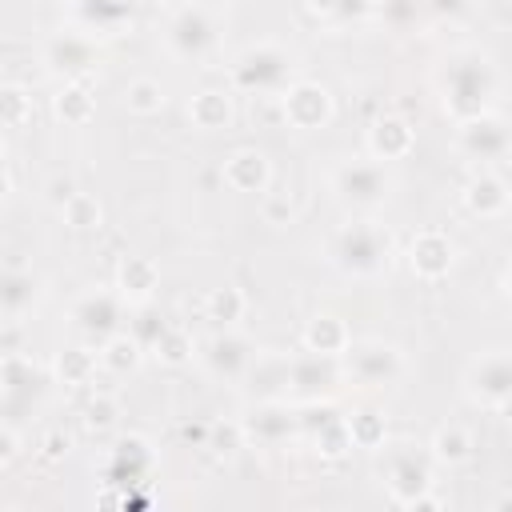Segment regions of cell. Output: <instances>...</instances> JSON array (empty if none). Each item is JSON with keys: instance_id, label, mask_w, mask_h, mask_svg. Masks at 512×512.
<instances>
[{"instance_id": "1", "label": "cell", "mask_w": 512, "mask_h": 512, "mask_svg": "<svg viewBox=\"0 0 512 512\" xmlns=\"http://www.w3.org/2000/svg\"><path fill=\"white\" fill-rule=\"evenodd\" d=\"M440 96H444V112L456 124L492 112V104L500 96V72L492 64V56H484L476 48L448 56L444 72H440Z\"/></svg>"}, {"instance_id": "2", "label": "cell", "mask_w": 512, "mask_h": 512, "mask_svg": "<svg viewBox=\"0 0 512 512\" xmlns=\"http://www.w3.org/2000/svg\"><path fill=\"white\" fill-rule=\"evenodd\" d=\"M392 256H396V240L376 220H352L328 240V264L352 280H372L388 272Z\"/></svg>"}, {"instance_id": "3", "label": "cell", "mask_w": 512, "mask_h": 512, "mask_svg": "<svg viewBox=\"0 0 512 512\" xmlns=\"http://www.w3.org/2000/svg\"><path fill=\"white\" fill-rule=\"evenodd\" d=\"M228 76H232V88L252 92V96H280V92L296 80V76H292V56H288L280 44H272V40L248 44V48L232 60Z\"/></svg>"}, {"instance_id": "4", "label": "cell", "mask_w": 512, "mask_h": 512, "mask_svg": "<svg viewBox=\"0 0 512 512\" xmlns=\"http://www.w3.org/2000/svg\"><path fill=\"white\" fill-rule=\"evenodd\" d=\"M332 192L344 208H356V212H372L388 200L392 192V172L384 160L376 156H360V160H344L336 172H332Z\"/></svg>"}, {"instance_id": "5", "label": "cell", "mask_w": 512, "mask_h": 512, "mask_svg": "<svg viewBox=\"0 0 512 512\" xmlns=\"http://www.w3.org/2000/svg\"><path fill=\"white\" fill-rule=\"evenodd\" d=\"M340 368L364 388H388L404 376V352L384 340H352L340 356Z\"/></svg>"}, {"instance_id": "6", "label": "cell", "mask_w": 512, "mask_h": 512, "mask_svg": "<svg viewBox=\"0 0 512 512\" xmlns=\"http://www.w3.org/2000/svg\"><path fill=\"white\" fill-rule=\"evenodd\" d=\"M464 396L480 408L504 412L512 400V356L504 348L480 352L468 368H464Z\"/></svg>"}, {"instance_id": "7", "label": "cell", "mask_w": 512, "mask_h": 512, "mask_svg": "<svg viewBox=\"0 0 512 512\" xmlns=\"http://www.w3.org/2000/svg\"><path fill=\"white\" fill-rule=\"evenodd\" d=\"M164 44L176 60L200 64L216 48V20L200 4H180L164 24Z\"/></svg>"}, {"instance_id": "8", "label": "cell", "mask_w": 512, "mask_h": 512, "mask_svg": "<svg viewBox=\"0 0 512 512\" xmlns=\"http://www.w3.org/2000/svg\"><path fill=\"white\" fill-rule=\"evenodd\" d=\"M344 380L340 356H320V352H296L288 356V400L292 404H308V400H324L328 392H336Z\"/></svg>"}, {"instance_id": "9", "label": "cell", "mask_w": 512, "mask_h": 512, "mask_svg": "<svg viewBox=\"0 0 512 512\" xmlns=\"http://www.w3.org/2000/svg\"><path fill=\"white\" fill-rule=\"evenodd\" d=\"M72 328H76L88 344L108 340L112 332L124 328V296L112 292V288H92V292H84V296L72 304Z\"/></svg>"}, {"instance_id": "10", "label": "cell", "mask_w": 512, "mask_h": 512, "mask_svg": "<svg viewBox=\"0 0 512 512\" xmlns=\"http://www.w3.org/2000/svg\"><path fill=\"white\" fill-rule=\"evenodd\" d=\"M44 68L60 80H84L96 68V40L80 28H64L44 44Z\"/></svg>"}, {"instance_id": "11", "label": "cell", "mask_w": 512, "mask_h": 512, "mask_svg": "<svg viewBox=\"0 0 512 512\" xmlns=\"http://www.w3.org/2000/svg\"><path fill=\"white\" fill-rule=\"evenodd\" d=\"M280 112L292 128L300 132H312V128H324L332 120V92L316 80H292L284 92H280Z\"/></svg>"}, {"instance_id": "12", "label": "cell", "mask_w": 512, "mask_h": 512, "mask_svg": "<svg viewBox=\"0 0 512 512\" xmlns=\"http://www.w3.org/2000/svg\"><path fill=\"white\" fill-rule=\"evenodd\" d=\"M240 428H244V440H256L264 448L288 444L296 436V404H288V400H256L248 408V416L240 420Z\"/></svg>"}, {"instance_id": "13", "label": "cell", "mask_w": 512, "mask_h": 512, "mask_svg": "<svg viewBox=\"0 0 512 512\" xmlns=\"http://www.w3.org/2000/svg\"><path fill=\"white\" fill-rule=\"evenodd\" d=\"M252 356H256L252 340H244V336H240V332H232V328H220V332H216L212 340H204V348H200L204 368H208L216 380H228V384L244 380V372H248Z\"/></svg>"}, {"instance_id": "14", "label": "cell", "mask_w": 512, "mask_h": 512, "mask_svg": "<svg viewBox=\"0 0 512 512\" xmlns=\"http://www.w3.org/2000/svg\"><path fill=\"white\" fill-rule=\"evenodd\" d=\"M384 484H388V496H392L400 508H408L416 496L428 492L432 468H428V460H424L420 452H412V448H392V452H388V464H384Z\"/></svg>"}, {"instance_id": "15", "label": "cell", "mask_w": 512, "mask_h": 512, "mask_svg": "<svg viewBox=\"0 0 512 512\" xmlns=\"http://www.w3.org/2000/svg\"><path fill=\"white\" fill-rule=\"evenodd\" d=\"M456 148L468 156V160H500L508 152V124L504 116L496 112H484V116H472V120H460L456 128Z\"/></svg>"}, {"instance_id": "16", "label": "cell", "mask_w": 512, "mask_h": 512, "mask_svg": "<svg viewBox=\"0 0 512 512\" xmlns=\"http://www.w3.org/2000/svg\"><path fill=\"white\" fill-rule=\"evenodd\" d=\"M452 264H456V248H452V240L440 228H424V232L412 236V244H408V268L420 280L436 284V280H444L452 272Z\"/></svg>"}, {"instance_id": "17", "label": "cell", "mask_w": 512, "mask_h": 512, "mask_svg": "<svg viewBox=\"0 0 512 512\" xmlns=\"http://www.w3.org/2000/svg\"><path fill=\"white\" fill-rule=\"evenodd\" d=\"M72 28L96 36H116L124 24H132L136 0H72Z\"/></svg>"}, {"instance_id": "18", "label": "cell", "mask_w": 512, "mask_h": 512, "mask_svg": "<svg viewBox=\"0 0 512 512\" xmlns=\"http://www.w3.org/2000/svg\"><path fill=\"white\" fill-rule=\"evenodd\" d=\"M220 176H224V184L232 188V192H268V184H272V164H268V156L260 152V148H236L228 160H224V168H220Z\"/></svg>"}, {"instance_id": "19", "label": "cell", "mask_w": 512, "mask_h": 512, "mask_svg": "<svg viewBox=\"0 0 512 512\" xmlns=\"http://www.w3.org/2000/svg\"><path fill=\"white\" fill-rule=\"evenodd\" d=\"M412 144H416V132H412V124L404 120V116H396V112H388V116H376L372 120V128H368V156H376V160H404L408 152H412Z\"/></svg>"}, {"instance_id": "20", "label": "cell", "mask_w": 512, "mask_h": 512, "mask_svg": "<svg viewBox=\"0 0 512 512\" xmlns=\"http://www.w3.org/2000/svg\"><path fill=\"white\" fill-rule=\"evenodd\" d=\"M464 208L480 220H500L508 212V184L496 172H476L464 184Z\"/></svg>"}, {"instance_id": "21", "label": "cell", "mask_w": 512, "mask_h": 512, "mask_svg": "<svg viewBox=\"0 0 512 512\" xmlns=\"http://www.w3.org/2000/svg\"><path fill=\"white\" fill-rule=\"evenodd\" d=\"M160 288V268L148 256H124L116 268V292L124 304H148Z\"/></svg>"}, {"instance_id": "22", "label": "cell", "mask_w": 512, "mask_h": 512, "mask_svg": "<svg viewBox=\"0 0 512 512\" xmlns=\"http://www.w3.org/2000/svg\"><path fill=\"white\" fill-rule=\"evenodd\" d=\"M244 380L252 384L256 400H288V356H272V352H256Z\"/></svg>"}, {"instance_id": "23", "label": "cell", "mask_w": 512, "mask_h": 512, "mask_svg": "<svg viewBox=\"0 0 512 512\" xmlns=\"http://www.w3.org/2000/svg\"><path fill=\"white\" fill-rule=\"evenodd\" d=\"M348 344H352V332H348V324H344L336 312H316V316L304 324V348H308V352L344 356Z\"/></svg>"}, {"instance_id": "24", "label": "cell", "mask_w": 512, "mask_h": 512, "mask_svg": "<svg viewBox=\"0 0 512 512\" xmlns=\"http://www.w3.org/2000/svg\"><path fill=\"white\" fill-rule=\"evenodd\" d=\"M40 300V280L24 268H0V316H24Z\"/></svg>"}, {"instance_id": "25", "label": "cell", "mask_w": 512, "mask_h": 512, "mask_svg": "<svg viewBox=\"0 0 512 512\" xmlns=\"http://www.w3.org/2000/svg\"><path fill=\"white\" fill-rule=\"evenodd\" d=\"M52 116H56L60 124H68V128L88 124V120L96 116V96H92V88H88L84 80H64V84L56 88V96H52Z\"/></svg>"}, {"instance_id": "26", "label": "cell", "mask_w": 512, "mask_h": 512, "mask_svg": "<svg viewBox=\"0 0 512 512\" xmlns=\"http://www.w3.org/2000/svg\"><path fill=\"white\" fill-rule=\"evenodd\" d=\"M96 360H100L104 372H112V376H128V372L140 368V360H144V344H140L128 328H120V332H112L108 340L96 344Z\"/></svg>"}, {"instance_id": "27", "label": "cell", "mask_w": 512, "mask_h": 512, "mask_svg": "<svg viewBox=\"0 0 512 512\" xmlns=\"http://www.w3.org/2000/svg\"><path fill=\"white\" fill-rule=\"evenodd\" d=\"M188 120L200 128V132H220L232 124V96L224 88H200L192 100H188Z\"/></svg>"}, {"instance_id": "28", "label": "cell", "mask_w": 512, "mask_h": 512, "mask_svg": "<svg viewBox=\"0 0 512 512\" xmlns=\"http://www.w3.org/2000/svg\"><path fill=\"white\" fill-rule=\"evenodd\" d=\"M40 376H44L40 364L32 356H24V352L0 356V392H12L20 400H32L36 388H40Z\"/></svg>"}, {"instance_id": "29", "label": "cell", "mask_w": 512, "mask_h": 512, "mask_svg": "<svg viewBox=\"0 0 512 512\" xmlns=\"http://www.w3.org/2000/svg\"><path fill=\"white\" fill-rule=\"evenodd\" d=\"M344 428H348L352 448L376 452V448H384V440H388L384 412H376V408H356V412H348V416H344Z\"/></svg>"}, {"instance_id": "30", "label": "cell", "mask_w": 512, "mask_h": 512, "mask_svg": "<svg viewBox=\"0 0 512 512\" xmlns=\"http://www.w3.org/2000/svg\"><path fill=\"white\" fill-rule=\"evenodd\" d=\"M428 448H432L428 456H432L436 464L456 468V464H464V460L472 456V436H468V428H460V424H440V428L432 432Z\"/></svg>"}, {"instance_id": "31", "label": "cell", "mask_w": 512, "mask_h": 512, "mask_svg": "<svg viewBox=\"0 0 512 512\" xmlns=\"http://www.w3.org/2000/svg\"><path fill=\"white\" fill-rule=\"evenodd\" d=\"M152 468V448L144 436H128L112 448V480H140Z\"/></svg>"}, {"instance_id": "32", "label": "cell", "mask_w": 512, "mask_h": 512, "mask_svg": "<svg viewBox=\"0 0 512 512\" xmlns=\"http://www.w3.org/2000/svg\"><path fill=\"white\" fill-rule=\"evenodd\" d=\"M96 368H100V360H96V352L88 344H72L64 352H56V364H52L56 380L60 384H72V388L76 384H88L96 376Z\"/></svg>"}, {"instance_id": "33", "label": "cell", "mask_w": 512, "mask_h": 512, "mask_svg": "<svg viewBox=\"0 0 512 512\" xmlns=\"http://www.w3.org/2000/svg\"><path fill=\"white\" fill-rule=\"evenodd\" d=\"M244 308H248V300H244V292L236 284H220V288H212L204 296V316L212 324H220V328H232L244 316Z\"/></svg>"}, {"instance_id": "34", "label": "cell", "mask_w": 512, "mask_h": 512, "mask_svg": "<svg viewBox=\"0 0 512 512\" xmlns=\"http://www.w3.org/2000/svg\"><path fill=\"white\" fill-rule=\"evenodd\" d=\"M148 352H152L164 368H180V364L192 360V336H188V328H180V324H164V332L148 344Z\"/></svg>"}, {"instance_id": "35", "label": "cell", "mask_w": 512, "mask_h": 512, "mask_svg": "<svg viewBox=\"0 0 512 512\" xmlns=\"http://www.w3.org/2000/svg\"><path fill=\"white\" fill-rule=\"evenodd\" d=\"M164 84L156 80V76H136V80H128V88H124V108L132 112V116H156L160 108H164Z\"/></svg>"}, {"instance_id": "36", "label": "cell", "mask_w": 512, "mask_h": 512, "mask_svg": "<svg viewBox=\"0 0 512 512\" xmlns=\"http://www.w3.org/2000/svg\"><path fill=\"white\" fill-rule=\"evenodd\" d=\"M60 220H64L68 228H76V232H92V228H100L104 208H100L96 196H88V192H72V196L60 204Z\"/></svg>"}, {"instance_id": "37", "label": "cell", "mask_w": 512, "mask_h": 512, "mask_svg": "<svg viewBox=\"0 0 512 512\" xmlns=\"http://www.w3.org/2000/svg\"><path fill=\"white\" fill-rule=\"evenodd\" d=\"M308 440L316 444V452L324 456V460H340L348 448H352V440H348V428H344V416L336 412V416H328L320 428H312L308 432Z\"/></svg>"}, {"instance_id": "38", "label": "cell", "mask_w": 512, "mask_h": 512, "mask_svg": "<svg viewBox=\"0 0 512 512\" xmlns=\"http://www.w3.org/2000/svg\"><path fill=\"white\" fill-rule=\"evenodd\" d=\"M32 120V96L20 84H0V128H24Z\"/></svg>"}, {"instance_id": "39", "label": "cell", "mask_w": 512, "mask_h": 512, "mask_svg": "<svg viewBox=\"0 0 512 512\" xmlns=\"http://www.w3.org/2000/svg\"><path fill=\"white\" fill-rule=\"evenodd\" d=\"M248 440H244V428H240V420H228V424H208V440H204V448H212L216 456H232V452H240Z\"/></svg>"}, {"instance_id": "40", "label": "cell", "mask_w": 512, "mask_h": 512, "mask_svg": "<svg viewBox=\"0 0 512 512\" xmlns=\"http://www.w3.org/2000/svg\"><path fill=\"white\" fill-rule=\"evenodd\" d=\"M164 324H168V320H164V316H160L152 304H136V316H132L124 328H128V332H132V336L144 344V352H148V344H152V340L164 332Z\"/></svg>"}, {"instance_id": "41", "label": "cell", "mask_w": 512, "mask_h": 512, "mask_svg": "<svg viewBox=\"0 0 512 512\" xmlns=\"http://www.w3.org/2000/svg\"><path fill=\"white\" fill-rule=\"evenodd\" d=\"M116 416H120V404H116V396H108V392H96V396L88 400V408H84V424H88L92 432L116 428Z\"/></svg>"}, {"instance_id": "42", "label": "cell", "mask_w": 512, "mask_h": 512, "mask_svg": "<svg viewBox=\"0 0 512 512\" xmlns=\"http://www.w3.org/2000/svg\"><path fill=\"white\" fill-rule=\"evenodd\" d=\"M68 452H72V436H68L64 428L44 432V440H40V456H44V460H64Z\"/></svg>"}, {"instance_id": "43", "label": "cell", "mask_w": 512, "mask_h": 512, "mask_svg": "<svg viewBox=\"0 0 512 512\" xmlns=\"http://www.w3.org/2000/svg\"><path fill=\"white\" fill-rule=\"evenodd\" d=\"M16 452H20V436L12 432V424H4L0 428V464H12Z\"/></svg>"}, {"instance_id": "44", "label": "cell", "mask_w": 512, "mask_h": 512, "mask_svg": "<svg viewBox=\"0 0 512 512\" xmlns=\"http://www.w3.org/2000/svg\"><path fill=\"white\" fill-rule=\"evenodd\" d=\"M24 404H28V400H20V396H12V392H0V428L12 424V416L24 412Z\"/></svg>"}, {"instance_id": "45", "label": "cell", "mask_w": 512, "mask_h": 512, "mask_svg": "<svg viewBox=\"0 0 512 512\" xmlns=\"http://www.w3.org/2000/svg\"><path fill=\"white\" fill-rule=\"evenodd\" d=\"M72 192H76V184H72V180H68V176H64V180H60V176H56V180H52V184H48V200H52V204H56V208H60V204H64V200H68V196H72Z\"/></svg>"}, {"instance_id": "46", "label": "cell", "mask_w": 512, "mask_h": 512, "mask_svg": "<svg viewBox=\"0 0 512 512\" xmlns=\"http://www.w3.org/2000/svg\"><path fill=\"white\" fill-rule=\"evenodd\" d=\"M424 4H428L436 16H444V12H448V16H456V12H464V4H468V0H424Z\"/></svg>"}, {"instance_id": "47", "label": "cell", "mask_w": 512, "mask_h": 512, "mask_svg": "<svg viewBox=\"0 0 512 512\" xmlns=\"http://www.w3.org/2000/svg\"><path fill=\"white\" fill-rule=\"evenodd\" d=\"M312 16H340V0H304Z\"/></svg>"}, {"instance_id": "48", "label": "cell", "mask_w": 512, "mask_h": 512, "mask_svg": "<svg viewBox=\"0 0 512 512\" xmlns=\"http://www.w3.org/2000/svg\"><path fill=\"white\" fill-rule=\"evenodd\" d=\"M376 0H340V16H360V12H368Z\"/></svg>"}, {"instance_id": "49", "label": "cell", "mask_w": 512, "mask_h": 512, "mask_svg": "<svg viewBox=\"0 0 512 512\" xmlns=\"http://www.w3.org/2000/svg\"><path fill=\"white\" fill-rule=\"evenodd\" d=\"M8 192H12V176L4 172V164H0V204L8 200Z\"/></svg>"}, {"instance_id": "50", "label": "cell", "mask_w": 512, "mask_h": 512, "mask_svg": "<svg viewBox=\"0 0 512 512\" xmlns=\"http://www.w3.org/2000/svg\"><path fill=\"white\" fill-rule=\"evenodd\" d=\"M0 164H4V128H0Z\"/></svg>"}]
</instances>
